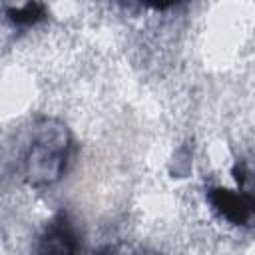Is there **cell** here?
I'll return each instance as SVG.
<instances>
[{
  "mask_svg": "<svg viewBox=\"0 0 255 255\" xmlns=\"http://www.w3.org/2000/svg\"><path fill=\"white\" fill-rule=\"evenodd\" d=\"M72 143V133L64 122L50 116L32 120L24 128L18 147L16 171L20 179L30 187L56 183L66 171Z\"/></svg>",
  "mask_w": 255,
  "mask_h": 255,
  "instance_id": "obj_1",
  "label": "cell"
},
{
  "mask_svg": "<svg viewBox=\"0 0 255 255\" xmlns=\"http://www.w3.org/2000/svg\"><path fill=\"white\" fill-rule=\"evenodd\" d=\"M207 203L227 223L247 227L255 225V195L227 183H217L207 189Z\"/></svg>",
  "mask_w": 255,
  "mask_h": 255,
  "instance_id": "obj_2",
  "label": "cell"
},
{
  "mask_svg": "<svg viewBox=\"0 0 255 255\" xmlns=\"http://www.w3.org/2000/svg\"><path fill=\"white\" fill-rule=\"evenodd\" d=\"M78 233L66 213L54 215L38 237L36 255H78Z\"/></svg>",
  "mask_w": 255,
  "mask_h": 255,
  "instance_id": "obj_3",
  "label": "cell"
},
{
  "mask_svg": "<svg viewBox=\"0 0 255 255\" xmlns=\"http://www.w3.org/2000/svg\"><path fill=\"white\" fill-rule=\"evenodd\" d=\"M8 18L18 26H32L44 18V6L38 2H22V4H8L6 6Z\"/></svg>",
  "mask_w": 255,
  "mask_h": 255,
  "instance_id": "obj_4",
  "label": "cell"
},
{
  "mask_svg": "<svg viewBox=\"0 0 255 255\" xmlns=\"http://www.w3.org/2000/svg\"><path fill=\"white\" fill-rule=\"evenodd\" d=\"M108 255H145L143 251H133V249H110Z\"/></svg>",
  "mask_w": 255,
  "mask_h": 255,
  "instance_id": "obj_5",
  "label": "cell"
}]
</instances>
